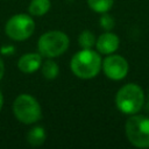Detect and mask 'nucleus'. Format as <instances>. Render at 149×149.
Instances as JSON below:
<instances>
[{"instance_id":"12","label":"nucleus","mask_w":149,"mask_h":149,"mask_svg":"<svg viewBox=\"0 0 149 149\" xmlns=\"http://www.w3.org/2000/svg\"><path fill=\"white\" fill-rule=\"evenodd\" d=\"M42 73L47 79H54L59 73V68L56 62L52 59H48L42 64Z\"/></svg>"},{"instance_id":"18","label":"nucleus","mask_w":149,"mask_h":149,"mask_svg":"<svg viewBox=\"0 0 149 149\" xmlns=\"http://www.w3.org/2000/svg\"><path fill=\"white\" fill-rule=\"evenodd\" d=\"M2 105H3V97H2V94H1V92H0V111H1V108H2Z\"/></svg>"},{"instance_id":"3","label":"nucleus","mask_w":149,"mask_h":149,"mask_svg":"<svg viewBox=\"0 0 149 149\" xmlns=\"http://www.w3.org/2000/svg\"><path fill=\"white\" fill-rule=\"evenodd\" d=\"M144 95L140 86L127 84L116 93L115 102L118 108L125 114H135L143 106Z\"/></svg>"},{"instance_id":"2","label":"nucleus","mask_w":149,"mask_h":149,"mask_svg":"<svg viewBox=\"0 0 149 149\" xmlns=\"http://www.w3.org/2000/svg\"><path fill=\"white\" fill-rule=\"evenodd\" d=\"M69 43L70 41L66 34L59 30H51L44 33L40 37L37 42V48L42 56L54 58L64 54L69 47Z\"/></svg>"},{"instance_id":"16","label":"nucleus","mask_w":149,"mask_h":149,"mask_svg":"<svg viewBox=\"0 0 149 149\" xmlns=\"http://www.w3.org/2000/svg\"><path fill=\"white\" fill-rule=\"evenodd\" d=\"M0 52L2 55H6V56H10L15 52V49L13 45H3L1 49H0Z\"/></svg>"},{"instance_id":"4","label":"nucleus","mask_w":149,"mask_h":149,"mask_svg":"<svg viewBox=\"0 0 149 149\" xmlns=\"http://www.w3.org/2000/svg\"><path fill=\"white\" fill-rule=\"evenodd\" d=\"M14 115L19 121L26 125L38 121L42 116V111L38 101L29 94H20L13 104Z\"/></svg>"},{"instance_id":"15","label":"nucleus","mask_w":149,"mask_h":149,"mask_svg":"<svg viewBox=\"0 0 149 149\" xmlns=\"http://www.w3.org/2000/svg\"><path fill=\"white\" fill-rule=\"evenodd\" d=\"M114 24H115L114 19H113L111 15L105 14V15H102V16L100 17V26H101L105 30H111V29H113Z\"/></svg>"},{"instance_id":"10","label":"nucleus","mask_w":149,"mask_h":149,"mask_svg":"<svg viewBox=\"0 0 149 149\" xmlns=\"http://www.w3.org/2000/svg\"><path fill=\"white\" fill-rule=\"evenodd\" d=\"M45 137H47L45 130L41 126H36V127L31 128L27 134V141L33 147H38V146L43 144L45 141Z\"/></svg>"},{"instance_id":"7","label":"nucleus","mask_w":149,"mask_h":149,"mask_svg":"<svg viewBox=\"0 0 149 149\" xmlns=\"http://www.w3.org/2000/svg\"><path fill=\"white\" fill-rule=\"evenodd\" d=\"M102 69L108 78L113 80H120L125 78L128 72V63L123 57L119 55H112L104 59Z\"/></svg>"},{"instance_id":"17","label":"nucleus","mask_w":149,"mask_h":149,"mask_svg":"<svg viewBox=\"0 0 149 149\" xmlns=\"http://www.w3.org/2000/svg\"><path fill=\"white\" fill-rule=\"evenodd\" d=\"M3 72H5V66H3V61H2V58L0 57V79L2 78V76H3Z\"/></svg>"},{"instance_id":"5","label":"nucleus","mask_w":149,"mask_h":149,"mask_svg":"<svg viewBox=\"0 0 149 149\" xmlns=\"http://www.w3.org/2000/svg\"><path fill=\"white\" fill-rule=\"evenodd\" d=\"M126 135L132 144L139 148L149 147V118L133 115L126 122Z\"/></svg>"},{"instance_id":"1","label":"nucleus","mask_w":149,"mask_h":149,"mask_svg":"<svg viewBox=\"0 0 149 149\" xmlns=\"http://www.w3.org/2000/svg\"><path fill=\"white\" fill-rule=\"evenodd\" d=\"M70 66L77 77L90 79L99 73L101 69V58L95 51L83 49L72 57Z\"/></svg>"},{"instance_id":"11","label":"nucleus","mask_w":149,"mask_h":149,"mask_svg":"<svg viewBox=\"0 0 149 149\" xmlns=\"http://www.w3.org/2000/svg\"><path fill=\"white\" fill-rule=\"evenodd\" d=\"M50 6H51L50 0H31L29 3L28 10L31 15L41 16L48 13V10L50 9Z\"/></svg>"},{"instance_id":"8","label":"nucleus","mask_w":149,"mask_h":149,"mask_svg":"<svg viewBox=\"0 0 149 149\" xmlns=\"http://www.w3.org/2000/svg\"><path fill=\"white\" fill-rule=\"evenodd\" d=\"M41 65H42V55L35 52H30L21 56L17 62V68L24 73H33L37 69H40Z\"/></svg>"},{"instance_id":"13","label":"nucleus","mask_w":149,"mask_h":149,"mask_svg":"<svg viewBox=\"0 0 149 149\" xmlns=\"http://www.w3.org/2000/svg\"><path fill=\"white\" fill-rule=\"evenodd\" d=\"M88 6L97 13H106L111 9L113 0H87Z\"/></svg>"},{"instance_id":"6","label":"nucleus","mask_w":149,"mask_h":149,"mask_svg":"<svg viewBox=\"0 0 149 149\" xmlns=\"http://www.w3.org/2000/svg\"><path fill=\"white\" fill-rule=\"evenodd\" d=\"M5 30L7 36L12 40L24 41L33 35L35 30V22L27 14H16L7 21Z\"/></svg>"},{"instance_id":"9","label":"nucleus","mask_w":149,"mask_h":149,"mask_svg":"<svg viewBox=\"0 0 149 149\" xmlns=\"http://www.w3.org/2000/svg\"><path fill=\"white\" fill-rule=\"evenodd\" d=\"M119 47V37L112 33H105L100 35L97 41V49L99 52L108 55L114 52Z\"/></svg>"},{"instance_id":"14","label":"nucleus","mask_w":149,"mask_h":149,"mask_svg":"<svg viewBox=\"0 0 149 149\" xmlns=\"http://www.w3.org/2000/svg\"><path fill=\"white\" fill-rule=\"evenodd\" d=\"M78 43L83 49H91L95 43L94 34L90 30H84L78 37Z\"/></svg>"}]
</instances>
